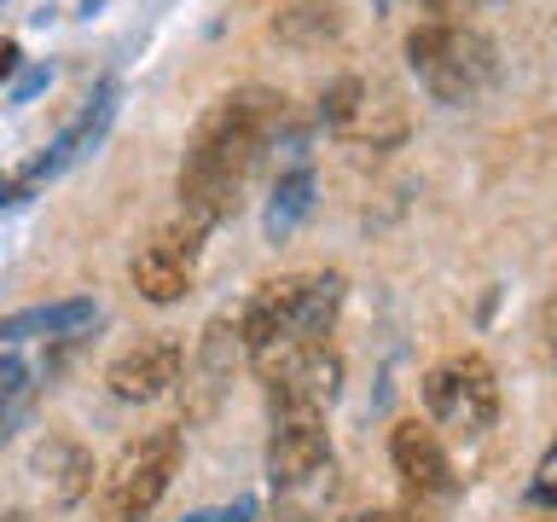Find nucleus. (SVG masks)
Instances as JSON below:
<instances>
[{
    "label": "nucleus",
    "mask_w": 557,
    "mask_h": 522,
    "mask_svg": "<svg viewBox=\"0 0 557 522\" xmlns=\"http://www.w3.org/2000/svg\"><path fill=\"white\" fill-rule=\"evenodd\" d=\"M424 7H430L435 17H447V24H459L465 12H476V7H487V0H424Z\"/></svg>",
    "instance_id": "nucleus-22"
},
{
    "label": "nucleus",
    "mask_w": 557,
    "mask_h": 522,
    "mask_svg": "<svg viewBox=\"0 0 557 522\" xmlns=\"http://www.w3.org/2000/svg\"><path fill=\"white\" fill-rule=\"evenodd\" d=\"M181 365H186V348L174 343V337H146V343L122 348V355L111 360L104 383H111L116 400H128V407H146V400L169 395L174 383H181Z\"/></svg>",
    "instance_id": "nucleus-7"
},
{
    "label": "nucleus",
    "mask_w": 557,
    "mask_h": 522,
    "mask_svg": "<svg viewBox=\"0 0 557 522\" xmlns=\"http://www.w3.org/2000/svg\"><path fill=\"white\" fill-rule=\"evenodd\" d=\"M389 459H395V476L407 482L418 499H442V494L459 487L442 435H435L430 424H418V418H400V424L389 430Z\"/></svg>",
    "instance_id": "nucleus-8"
},
{
    "label": "nucleus",
    "mask_w": 557,
    "mask_h": 522,
    "mask_svg": "<svg viewBox=\"0 0 557 522\" xmlns=\"http://www.w3.org/2000/svg\"><path fill=\"white\" fill-rule=\"evenodd\" d=\"M337 313H343V278L337 273H285L273 285H261L238 320V343L250 355L256 377L273 383L302 355L325 348Z\"/></svg>",
    "instance_id": "nucleus-2"
},
{
    "label": "nucleus",
    "mask_w": 557,
    "mask_h": 522,
    "mask_svg": "<svg viewBox=\"0 0 557 522\" xmlns=\"http://www.w3.org/2000/svg\"><path fill=\"white\" fill-rule=\"evenodd\" d=\"M331 499H337V464L308 476V482H296V487H278L273 511H278V522H313V517H325Z\"/></svg>",
    "instance_id": "nucleus-16"
},
{
    "label": "nucleus",
    "mask_w": 557,
    "mask_h": 522,
    "mask_svg": "<svg viewBox=\"0 0 557 522\" xmlns=\"http://www.w3.org/2000/svg\"><path fill=\"white\" fill-rule=\"evenodd\" d=\"M407 64L412 76L424 82V94L435 104H465L476 99L487 82H494V41H487L482 29L470 24H447V17H435V24H418L407 35Z\"/></svg>",
    "instance_id": "nucleus-3"
},
{
    "label": "nucleus",
    "mask_w": 557,
    "mask_h": 522,
    "mask_svg": "<svg viewBox=\"0 0 557 522\" xmlns=\"http://www.w3.org/2000/svg\"><path fill=\"white\" fill-rule=\"evenodd\" d=\"M331 470V435H325V418H273V435H268V482L273 494L278 487H296L308 476Z\"/></svg>",
    "instance_id": "nucleus-9"
},
{
    "label": "nucleus",
    "mask_w": 557,
    "mask_h": 522,
    "mask_svg": "<svg viewBox=\"0 0 557 522\" xmlns=\"http://www.w3.org/2000/svg\"><path fill=\"white\" fill-rule=\"evenodd\" d=\"M181 522H256V499L238 494V499H226V505H209V511H191Z\"/></svg>",
    "instance_id": "nucleus-21"
},
{
    "label": "nucleus",
    "mask_w": 557,
    "mask_h": 522,
    "mask_svg": "<svg viewBox=\"0 0 557 522\" xmlns=\"http://www.w3.org/2000/svg\"><path fill=\"white\" fill-rule=\"evenodd\" d=\"M29 365L17 360V355H0V442L24 424V412H29Z\"/></svg>",
    "instance_id": "nucleus-17"
},
{
    "label": "nucleus",
    "mask_w": 557,
    "mask_h": 522,
    "mask_svg": "<svg viewBox=\"0 0 557 522\" xmlns=\"http://www.w3.org/2000/svg\"><path fill=\"white\" fill-rule=\"evenodd\" d=\"M337 389H343V360L331 348H313V355H302L290 372L268 383V400H273V418H325Z\"/></svg>",
    "instance_id": "nucleus-10"
},
{
    "label": "nucleus",
    "mask_w": 557,
    "mask_h": 522,
    "mask_svg": "<svg viewBox=\"0 0 557 522\" xmlns=\"http://www.w3.org/2000/svg\"><path fill=\"white\" fill-rule=\"evenodd\" d=\"M203 233H209V226H198L191 215L169 221V226H157V233H151V238L134 250V261H128L134 290L146 296V302H157V308L181 302V296L191 290V278H198Z\"/></svg>",
    "instance_id": "nucleus-6"
},
{
    "label": "nucleus",
    "mask_w": 557,
    "mask_h": 522,
    "mask_svg": "<svg viewBox=\"0 0 557 522\" xmlns=\"http://www.w3.org/2000/svg\"><path fill=\"white\" fill-rule=\"evenodd\" d=\"M181 470V430H146L99 476V522H146Z\"/></svg>",
    "instance_id": "nucleus-4"
},
{
    "label": "nucleus",
    "mask_w": 557,
    "mask_h": 522,
    "mask_svg": "<svg viewBox=\"0 0 557 522\" xmlns=\"http://www.w3.org/2000/svg\"><path fill=\"white\" fill-rule=\"evenodd\" d=\"M94 320H99V302H94V296L35 302V308H17V313H7V320H0V343H70V337H82Z\"/></svg>",
    "instance_id": "nucleus-12"
},
{
    "label": "nucleus",
    "mask_w": 557,
    "mask_h": 522,
    "mask_svg": "<svg viewBox=\"0 0 557 522\" xmlns=\"http://www.w3.org/2000/svg\"><path fill=\"white\" fill-rule=\"evenodd\" d=\"M278 122H285V99L273 87H238L209 104L181 157V215H191L198 226H221L233 215Z\"/></svg>",
    "instance_id": "nucleus-1"
},
{
    "label": "nucleus",
    "mask_w": 557,
    "mask_h": 522,
    "mask_svg": "<svg viewBox=\"0 0 557 522\" xmlns=\"http://www.w3.org/2000/svg\"><path fill=\"white\" fill-rule=\"evenodd\" d=\"M424 407L442 430L482 442L499 424V377L482 355H447L442 365L424 372Z\"/></svg>",
    "instance_id": "nucleus-5"
},
{
    "label": "nucleus",
    "mask_w": 557,
    "mask_h": 522,
    "mask_svg": "<svg viewBox=\"0 0 557 522\" xmlns=\"http://www.w3.org/2000/svg\"><path fill=\"white\" fill-rule=\"evenodd\" d=\"M99 7H104V0H82V17H94Z\"/></svg>",
    "instance_id": "nucleus-25"
},
{
    "label": "nucleus",
    "mask_w": 557,
    "mask_h": 522,
    "mask_svg": "<svg viewBox=\"0 0 557 522\" xmlns=\"http://www.w3.org/2000/svg\"><path fill=\"white\" fill-rule=\"evenodd\" d=\"M343 522H400L395 511H360V517H343Z\"/></svg>",
    "instance_id": "nucleus-24"
},
{
    "label": "nucleus",
    "mask_w": 557,
    "mask_h": 522,
    "mask_svg": "<svg viewBox=\"0 0 557 522\" xmlns=\"http://www.w3.org/2000/svg\"><path fill=\"white\" fill-rule=\"evenodd\" d=\"M47 82H52V64H24V70L12 76L7 99H12V104H29L35 94H47Z\"/></svg>",
    "instance_id": "nucleus-20"
},
{
    "label": "nucleus",
    "mask_w": 557,
    "mask_h": 522,
    "mask_svg": "<svg viewBox=\"0 0 557 522\" xmlns=\"http://www.w3.org/2000/svg\"><path fill=\"white\" fill-rule=\"evenodd\" d=\"M529 499L540 505V511H557V442L540 452V464H534V482H529Z\"/></svg>",
    "instance_id": "nucleus-19"
},
{
    "label": "nucleus",
    "mask_w": 557,
    "mask_h": 522,
    "mask_svg": "<svg viewBox=\"0 0 557 522\" xmlns=\"http://www.w3.org/2000/svg\"><path fill=\"white\" fill-rule=\"evenodd\" d=\"M29 464H35V476H41L52 505H76L94 494V452L82 442H70V435H47Z\"/></svg>",
    "instance_id": "nucleus-13"
},
{
    "label": "nucleus",
    "mask_w": 557,
    "mask_h": 522,
    "mask_svg": "<svg viewBox=\"0 0 557 522\" xmlns=\"http://www.w3.org/2000/svg\"><path fill=\"white\" fill-rule=\"evenodd\" d=\"M337 0H290V7H278L273 17V35L278 41H290V47H320L337 35Z\"/></svg>",
    "instance_id": "nucleus-15"
},
{
    "label": "nucleus",
    "mask_w": 557,
    "mask_h": 522,
    "mask_svg": "<svg viewBox=\"0 0 557 522\" xmlns=\"http://www.w3.org/2000/svg\"><path fill=\"white\" fill-rule=\"evenodd\" d=\"M360 99H366V82H360V76H343V82H331V87H325V99H320V116H325V128L348 134V122L360 116Z\"/></svg>",
    "instance_id": "nucleus-18"
},
{
    "label": "nucleus",
    "mask_w": 557,
    "mask_h": 522,
    "mask_svg": "<svg viewBox=\"0 0 557 522\" xmlns=\"http://www.w3.org/2000/svg\"><path fill=\"white\" fill-rule=\"evenodd\" d=\"M111 122H116V82H99V87H94V99H87L82 111H76V122H70V128L52 139L47 151H35V157H29V174L47 186L52 174H64L70 163H82L87 151H99V139L111 134Z\"/></svg>",
    "instance_id": "nucleus-11"
},
{
    "label": "nucleus",
    "mask_w": 557,
    "mask_h": 522,
    "mask_svg": "<svg viewBox=\"0 0 557 522\" xmlns=\"http://www.w3.org/2000/svg\"><path fill=\"white\" fill-rule=\"evenodd\" d=\"M552 343H557V320H552Z\"/></svg>",
    "instance_id": "nucleus-27"
},
{
    "label": "nucleus",
    "mask_w": 557,
    "mask_h": 522,
    "mask_svg": "<svg viewBox=\"0 0 557 522\" xmlns=\"http://www.w3.org/2000/svg\"><path fill=\"white\" fill-rule=\"evenodd\" d=\"M308 215H313V174L308 169L278 174V186H273V198H268V221H261V226H268V238L285 244Z\"/></svg>",
    "instance_id": "nucleus-14"
},
{
    "label": "nucleus",
    "mask_w": 557,
    "mask_h": 522,
    "mask_svg": "<svg viewBox=\"0 0 557 522\" xmlns=\"http://www.w3.org/2000/svg\"><path fill=\"white\" fill-rule=\"evenodd\" d=\"M17 59H24V52H17V41H0V87H7V82L17 76V70H24Z\"/></svg>",
    "instance_id": "nucleus-23"
},
{
    "label": "nucleus",
    "mask_w": 557,
    "mask_h": 522,
    "mask_svg": "<svg viewBox=\"0 0 557 522\" xmlns=\"http://www.w3.org/2000/svg\"><path fill=\"white\" fill-rule=\"evenodd\" d=\"M0 522H24V517H0Z\"/></svg>",
    "instance_id": "nucleus-26"
}]
</instances>
